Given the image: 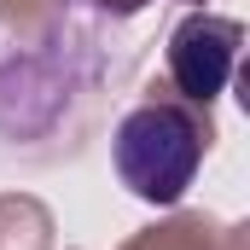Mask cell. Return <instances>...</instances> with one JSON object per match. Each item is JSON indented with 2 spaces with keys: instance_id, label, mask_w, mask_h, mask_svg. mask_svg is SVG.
<instances>
[{
  "instance_id": "7a4b0ae2",
  "label": "cell",
  "mask_w": 250,
  "mask_h": 250,
  "mask_svg": "<svg viewBox=\"0 0 250 250\" xmlns=\"http://www.w3.org/2000/svg\"><path fill=\"white\" fill-rule=\"evenodd\" d=\"M239 41L245 29L233 18H209V12H192L187 23L175 29L169 41V70H175V87L187 99H215L239 64Z\"/></svg>"
},
{
  "instance_id": "6da1fadb",
  "label": "cell",
  "mask_w": 250,
  "mask_h": 250,
  "mask_svg": "<svg viewBox=\"0 0 250 250\" xmlns=\"http://www.w3.org/2000/svg\"><path fill=\"white\" fill-rule=\"evenodd\" d=\"M111 157H117V175L134 198L146 204H175L187 198L192 175L204 163V123L192 117L187 105H134L123 123H117V140H111Z\"/></svg>"
}]
</instances>
